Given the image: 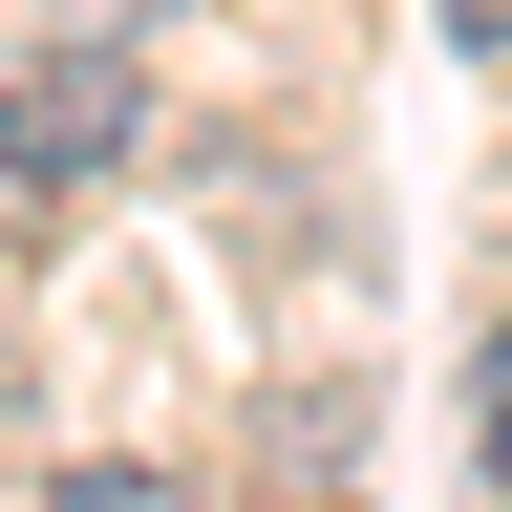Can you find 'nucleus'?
Masks as SVG:
<instances>
[{
    "instance_id": "nucleus-4",
    "label": "nucleus",
    "mask_w": 512,
    "mask_h": 512,
    "mask_svg": "<svg viewBox=\"0 0 512 512\" xmlns=\"http://www.w3.org/2000/svg\"><path fill=\"white\" fill-rule=\"evenodd\" d=\"M448 22H470V43H512V0H448Z\"/></svg>"
},
{
    "instance_id": "nucleus-1",
    "label": "nucleus",
    "mask_w": 512,
    "mask_h": 512,
    "mask_svg": "<svg viewBox=\"0 0 512 512\" xmlns=\"http://www.w3.org/2000/svg\"><path fill=\"white\" fill-rule=\"evenodd\" d=\"M107 150H128V64H22V86H0V171L22 192L107 171Z\"/></svg>"
},
{
    "instance_id": "nucleus-2",
    "label": "nucleus",
    "mask_w": 512,
    "mask_h": 512,
    "mask_svg": "<svg viewBox=\"0 0 512 512\" xmlns=\"http://www.w3.org/2000/svg\"><path fill=\"white\" fill-rule=\"evenodd\" d=\"M43 512H192V491H171V470H64Z\"/></svg>"
},
{
    "instance_id": "nucleus-3",
    "label": "nucleus",
    "mask_w": 512,
    "mask_h": 512,
    "mask_svg": "<svg viewBox=\"0 0 512 512\" xmlns=\"http://www.w3.org/2000/svg\"><path fill=\"white\" fill-rule=\"evenodd\" d=\"M470 427H491V470H512V320H491V363H470Z\"/></svg>"
}]
</instances>
